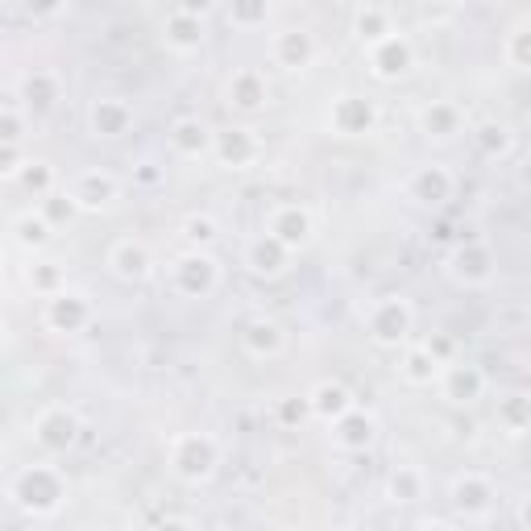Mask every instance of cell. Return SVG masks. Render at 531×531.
I'll list each match as a JSON object with an SVG mask.
<instances>
[{"label":"cell","mask_w":531,"mask_h":531,"mask_svg":"<svg viewBox=\"0 0 531 531\" xmlns=\"http://www.w3.org/2000/svg\"><path fill=\"white\" fill-rule=\"evenodd\" d=\"M108 262H113V270H117L121 278H146V274H150V254H146V245H133V241H121Z\"/></svg>","instance_id":"obj_23"},{"label":"cell","mask_w":531,"mask_h":531,"mask_svg":"<svg viewBox=\"0 0 531 531\" xmlns=\"http://www.w3.org/2000/svg\"><path fill=\"white\" fill-rule=\"evenodd\" d=\"M266 237H274L283 249H299V245H307V237H312V216H307L303 208H295V204L278 208L270 216V225H266Z\"/></svg>","instance_id":"obj_9"},{"label":"cell","mask_w":531,"mask_h":531,"mask_svg":"<svg viewBox=\"0 0 531 531\" xmlns=\"http://www.w3.org/2000/svg\"><path fill=\"white\" fill-rule=\"evenodd\" d=\"M332 125H337V133H370L374 129V108L361 100V96H341L337 104H332Z\"/></svg>","instance_id":"obj_14"},{"label":"cell","mask_w":531,"mask_h":531,"mask_svg":"<svg viewBox=\"0 0 531 531\" xmlns=\"http://www.w3.org/2000/svg\"><path fill=\"white\" fill-rule=\"evenodd\" d=\"M166 465L183 486H204L220 465V444L208 432H179L166 449Z\"/></svg>","instance_id":"obj_2"},{"label":"cell","mask_w":531,"mask_h":531,"mask_svg":"<svg viewBox=\"0 0 531 531\" xmlns=\"http://www.w3.org/2000/svg\"><path fill=\"white\" fill-rule=\"evenodd\" d=\"M113 200H117V179L108 171H88V175H79L75 187H71V204L88 208V212H100Z\"/></svg>","instance_id":"obj_10"},{"label":"cell","mask_w":531,"mask_h":531,"mask_svg":"<svg viewBox=\"0 0 531 531\" xmlns=\"http://www.w3.org/2000/svg\"><path fill=\"white\" fill-rule=\"evenodd\" d=\"M274 59L283 63L287 71H299L316 59V42L312 34H303V30H287V34H278L274 38Z\"/></svg>","instance_id":"obj_16"},{"label":"cell","mask_w":531,"mask_h":531,"mask_svg":"<svg viewBox=\"0 0 531 531\" xmlns=\"http://www.w3.org/2000/svg\"><path fill=\"white\" fill-rule=\"evenodd\" d=\"M436 374H440V357L432 353V345H428V349H411V353L403 357V378H407V382L428 386Z\"/></svg>","instance_id":"obj_24"},{"label":"cell","mask_w":531,"mask_h":531,"mask_svg":"<svg viewBox=\"0 0 531 531\" xmlns=\"http://www.w3.org/2000/svg\"><path fill=\"white\" fill-rule=\"evenodd\" d=\"M283 258H287V249L278 245L274 237H262L258 245H249V254H245L249 270H258V274H278V270H283Z\"/></svg>","instance_id":"obj_25"},{"label":"cell","mask_w":531,"mask_h":531,"mask_svg":"<svg viewBox=\"0 0 531 531\" xmlns=\"http://www.w3.org/2000/svg\"><path fill=\"white\" fill-rule=\"evenodd\" d=\"M453 266H457L461 278H469V283H482V278L490 274V258L482 254L478 245H473V249H461V254L453 258Z\"/></svg>","instance_id":"obj_28"},{"label":"cell","mask_w":531,"mask_h":531,"mask_svg":"<svg viewBox=\"0 0 531 531\" xmlns=\"http://www.w3.org/2000/svg\"><path fill=\"white\" fill-rule=\"evenodd\" d=\"M245 349H249V353H258V357L278 353V349H283V328L270 324V320L249 324V328H245Z\"/></svg>","instance_id":"obj_26"},{"label":"cell","mask_w":531,"mask_h":531,"mask_svg":"<svg viewBox=\"0 0 531 531\" xmlns=\"http://www.w3.org/2000/svg\"><path fill=\"white\" fill-rule=\"evenodd\" d=\"M17 137V121L13 117H0V142H13Z\"/></svg>","instance_id":"obj_37"},{"label":"cell","mask_w":531,"mask_h":531,"mask_svg":"<svg viewBox=\"0 0 531 531\" xmlns=\"http://www.w3.org/2000/svg\"><path fill=\"white\" fill-rule=\"evenodd\" d=\"M212 237H216V225H212L208 216H191V220H187V241H195V245H208Z\"/></svg>","instance_id":"obj_34"},{"label":"cell","mask_w":531,"mask_h":531,"mask_svg":"<svg viewBox=\"0 0 531 531\" xmlns=\"http://www.w3.org/2000/svg\"><path fill=\"white\" fill-rule=\"evenodd\" d=\"M386 34H390V30H386V17H382L378 9H366V13L357 17V38H361V42L374 46V42H382Z\"/></svg>","instance_id":"obj_32"},{"label":"cell","mask_w":531,"mask_h":531,"mask_svg":"<svg viewBox=\"0 0 531 531\" xmlns=\"http://www.w3.org/2000/svg\"><path fill=\"white\" fill-rule=\"evenodd\" d=\"M494 502H498V490L486 473H461L449 486V507L461 523H486L494 515Z\"/></svg>","instance_id":"obj_3"},{"label":"cell","mask_w":531,"mask_h":531,"mask_svg":"<svg viewBox=\"0 0 531 531\" xmlns=\"http://www.w3.org/2000/svg\"><path fill=\"white\" fill-rule=\"evenodd\" d=\"M9 162H13V154H9V150H0V171H5V175L17 171V166H9Z\"/></svg>","instance_id":"obj_38"},{"label":"cell","mask_w":531,"mask_h":531,"mask_svg":"<svg viewBox=\"0 0 531 531\" xmlns=\"http://www.w3.org/2000/svg\"><path fill=\"white\" fill-rule=\"evenodd\" d=\"M83 424H79V415L71 407H46L38 419H34V440L42 444L46 453H67L75 449V440H79Z\"/></svg>","instance_id":"obj_4"},{"label":"cell","mask_w":531,"mask_h":531,"mask_svg":"<svg viewBox=\"0 0 531 531\" xmlns=\"http://www.w3.org/2000/svg\"><path fill=\"white\" fill-rule=\"evenodd\" d=\"M482 390H486V374L478 366H449L444 370V395H449L453 403L482 399Z\"/></svg>","instance_id":"obj_17"},{"label":"cell","mask_w":531,"mask_h":531,"mask_svg":"<svg viewBox=\"0 0 531 531\" xmlns=\"http://www.w3.org/2000/svg\"><path fill=\"white\" fill-rule=\"evenodd\" d=\"M129 125H133V108L125 100L104 96L92 104V133L96 137H121V133H129Z\"/></svg>","instance_id":"obj_13"},{"label":"cell","mask_w":531,"mask_h":531,"mask_svg":"<svg viewBox=\"0 0 531 531\" xmlns=\"http://www.w3.org/2000/svg\"><path fill=\"white\" fill-rule=\"evenodd\" d=\"M166 42H171L175 50H195V46L204 42V25H200V17L187 13V9H179L171 21H166Z\"/></svg>","instance_id":"obj_22"},{"label":"cell","mask_w":531,"mask_h":531,"mask_svg":"<svg viewBox=\"0 0 531 531\" xmlns=\"http://www.w3.org/2000/svg\"><path fill=\"white\" fill-rule=\"evenodd\" d=\"M307 407H312L316 419L332 424V419L345 415V411L353 407V395H349L341 382H320V386H312V395H307Z\"/></svg>","instance_id":"obj_15"},{"label":"cell","mask_w":531,"mask_h":531,"mask_svg":"<svg viewBox=\"0 0 531 531\" xmlns=\"http://www.w3.org/2000/svg\"><path fill=\"white\" fill-rule=\"evenodd\" d=\"M424 494H428L424 469H415V465L390 469V478H386V498L395 502V507H415V502H424Z\"/></svg>","instance_id":"obj_12"},{"label":"cell","mask_w":531,"mask_h":531,"mask_svg":"<svg viewBox=\"0 0 531 531\" xmlns=\"http://www.w3.org/2000/svg\"><path fill=\"white\" fill-rule=\"evenodd\" d=\"M370 63H374V75H378V79H399V75H407L411 63H415L411 42H407V38H395V34H386L382 42L370 46Z\"/></svg>","instance_id":"obj_7"},{"label":"cell","mask_w":531,"mask_h":531,"mask_svg":"<svg viewBox=\"0 0 531 531\" xmlns=\"http://www.w3.org/2000/svg\"><path fill=\"white\" fill-rule=\"evenodd\" d=\"M229 104L241 108V113H254V108L266 104V79L258 71H241L229 79Z\"/></svg>","instance_id":"obj_18"},{"label":"cell","mask_w":531,"mask_h":531,"mask_svg":"<svg viewBox=\"0 0 531 531\" xmlns=\"http://www.w3.org/2000/svg\"><path fill=\"white\" fill-rule=\"evenodd\" d=\"M88 320H92L88 299H83V295H71V291H59V295L50 299V307H46V324H50L54 332H79Z\"/></svg>","instance_id":"obj_11"},{"label":"cell","mask_w":531,"mask_h":531,"mask_svg":"<svg viewBox=\"0 0 531 531\" xmlns=\"http://www.w3.org/2000/svg\"><path fill=\"white\" fill-rule=\"evenodd\" d=\"M67 494V478L54 465H25L9 486V502L34 519H54L67 507Z\"/></svg>","instance_id":"obj_1"},{"label":"cell","mask_w":531,"mask_h":531,"mask_svg":"<svg viewBox=\"0 0 531 531\" xmlns=\"http://www.w3.org/2000/svg\"><path fill=\"white\" fill-rule=\"evenodd\" d=\"M212 287H216V262L208 254L195 249V254L175 262V291H183V295H208Z\"/></svg>","instance_id":"obj_8"},{"label":"cell","mask_w":531,"mask_h":531,"mask_svg":"<svg viewBox=\"0 0 531 531\" xmlns=\"http://www.w3.org/2000/svg\"><path fill=\"white\" fill-rule=\"evenodd\" d=\"M424 129H428V137H453L457 133V108H449V104L428 108V113H424Z\"/></svg>","instance_id":"obj_29"},{"label":"cell","mask_w":531,"mask_h":531,"mask_svg":"<svg viewBox=\"0 0 531 531\" xmlns=\"http://www.w3.org/2000/svg\"><path fill=\"white\" fill-rule=\"evenodd\" d=\"M515 523L523 531H531V498H519V507H515Z\"/></svg>","instance_id":"obj_36"},{"label":"cell","mask_w":531,"mask_h":531,"mask_svg":"<svg viewBox=\"0 0 531 531\" xmlns=\"http://www.w3.org/2000/svg\"><path fill=\"white\" fill-rule=\"evenodd\" d=\"M216 154H220V162H225V166L241 171L245 162H254L258 146H254V137H249V129H233V133H225V137L216 142Z\"/></svg>","instance_id":"obj_21"},{"label":"cell","mask_w":531,"mask_h":531,"mask_svg":"<svg viewBox=\"0 0 531 531\" xmlns=\"http://www.w3.org/2000/svg\"><path fill=\"white\" fill-rule=\"evenodd\" d=\"M449 191H453V179L444 166H424L415 179H411V195L419 204H444L449 200Z\"/></svg>","instance_id":"obj_19"},{"label":"cell","mask_w":531,"mask_h":531,"mask_svg":"<svg viewBox=\"0 0 531 531\" xmlns=\"http://www.w3.org/2000/svg\"><path fill=\"white\" fill-rule=\"evenodd\" d=\"M25 183H30V187H38V191H42V187L50 183V171H46V166L38 162V166H34V171H25Z\"/></svg>","instance_id":"obj_35"},{"label":"cell","mask_w":531,"mask_h":531,"mask_svg":"<svg viewBox=\"0 0 531 531\" xmlns=\"http://www.w3.org/2000/svg\"><path fill=\"white\" fill-rule=\"evenodd\" d=\"M171 146H175L179 154H187V158H200V154L212 146L208 125H204V121H195V117L175 121V129H171Z\"/></svg>","instance_id":"obj_20"},{"label":"cell","mask_w":531,"mask_h":531,"mask_svg":"<svg viewBox=\"0 0 531 531\" xmlns=\"http://www.w3.org/2000/svg\"><path fill=\"white\" fill-rule=\"evenodd\" d=\"M54 96H59V88H54V79H50V75L25 79V104H30V108H50Z\"/></svg>","instance_id":"obj_31"},{"label":"cell","mask_w":531,"mask_h":531,"mask_svg":"<svg viewBox=\"0 0 531 531\" xmlns=\"http://www.w3.org/2000/svg\"><path fill=\"white\" fill-rule=\"evenodd\" d=\"M332 440H337V449H345V453H366L378 440V419L349 407L345 415L332 419Z\"/></svg>","instance_id":"obj_5"},{"label":"cell","mask_w":531,"mask_h":531,"mask_svg":"<svg viewBox=\"0 0 531 531\" xmlns=\"http://www.w3.org/2000/svg\"><path fill=\"white\" fill-rule=\"evenodd\" d=\"M407 332H411V307L403 299L390 295L370 312V337L378 345H399V341H407Z\"/></svg>","instance_id":"obj_6"},{"label":"cell","mask_w":531,"mask_h":531,"mask_svg":"<svg viewBox=\"0 0 531 531\" xmlns=\"http://www.w3.org/2000/svg\"><path fill=\"white\" fill-rule=\"evenodd\" d=\"M502 428H507V436H523L527 432V399L523 395H511L507 403H502Z\"/></svg>","instance_id":"obj_30"},{"label":"cell","mask_w":531,"mask_h":531,"mask_svg":"<svg viewBox=\"0 0 531 531\" xmlns=\"http://www.w3.org/2000/svg\"><path fill=\"white\" fill-rule=\"evenodd\" d=\"M270 13V0H233L229 9V21L241 25V30H254V25H262Z\"/></svg>","instance_id":"obj_27"},{"label":"cell","mask_w":531,"mask_h":531,"mask_svg":"<svg viewBox=\"0 0 531 531\" xmlns=\"http://www.w3.org/2000/svg\"><path fill=\"white\" fill-rule=\"evenodd\" d=\"M17 241L21 245H46L50 241V225L42 216H21L17 220Z\"/></svg>","instance_id":"obj_33"}]
</instances>
